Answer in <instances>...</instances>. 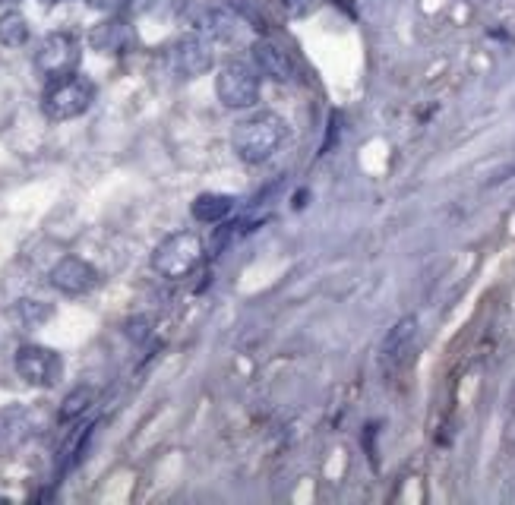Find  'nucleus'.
Instances as JSON below:
<instances>
[{"instance_id": "1", "label": "nucleus", "mask_w": 515, "mask_h": 505, "mask_svg": "<svg viewBox=\"0 0 515 505\" xmlns=\"http://www.w3.org/2000/svg\"><path fill=\"white\" fill-rule=\"evenodd\" d=\"M288 139V124L272 111H256L237 120L231 130V149L244 165H263Z\"/></svg>"}, {"instance_id": "2", "label": "nucleus", "mask_w": 515, "mask_h": 505, "mask_svg": "<svg viewBox=\"0 0 515 505\" xmlns=\"http://www.w3.org/2000/svg\"><path fill=\"white\" fill-rule=\"evenodd\" d=\"M203 253L206 250H203L200 234L177 231V234L165 237L162 244L155 247V253H152V269L162 275V278L181 281L190 272H196V266L203 262Z\"/></svg>"}, {"instance_id": "3", "label": "nucleus", "mask_w": 515, "mask_h": 505, "mask_svg": "<svg viewBox=\"0 0 515 505\" xmlns=\"http://www.w3.org/2000/svg\"><path fill=\"white\" fill-rule=\"evenodd\" d=\"M92 98H95V86L86 76L73 73V76L48 83V89L42 95V111L51 120H73L92 108Z\"/></svg>"}, {"instance_id": "4", "label": "nucleus", "mask_w": 515, "mask_h": 505, "mask_svg": "<svg viewBox=\"0 0 515 505\" xmlns=\"http://www.w3.org/2000/svg\"><path fill=\"white\" fill-rule=\"evenodd\" d=\"M215 95L225 108L231 111H247L260 101V76L250 64H241V60H231L215 76Z\"/></svg>"}, {"instance_id": "5", "label": "nucleus", "mask_w": 515, "mask_h": 505, "mask_svg": "<svg viewBox=\"0 0 515 505\" xmlns=\"http://www.w3.org/2000/svg\"><path fill=\"white\" fill-rule=\"evenodd\" d=\"M79 57H83V51H79L76 38L67 35V32H54V35L45 38L42 48H38L35 67H38V73L48 79V83H54V79H64V76L76 73Z\"/></svg>"}, {"instance_id": "6", "label": "nucleus", "mask_w": 515, "mask_h": 505, "mask_svg": "<svg viewBox=\"0 0 515 505\" xmlns=\"http://www.w3.org/2000/svg\"><path fill=\"white\" fill-rule=\"evenodd\" d=\"M16 373L23 376L29 386L51 389L57 386V379L64 376V360L61 354L45 345H23L16 351Z\"/></svg>"}, {"instance_id": "7", "label": "nucleus", "mask_w": 515, "mask_h": 505, "mask_svg": "<svg viewBox=\"0 0 515 505\" xmlns=\"http://www.w3.org/2000/svg\"><path fill=\"white\" fill-rule=\"evenodd\" d=\"M51 285L67 297H83L98 285V272H95V266H89L86 259L64 256L51 269Z\"/></svg>"}, {"instance_id": "8", "label": "nucleus", "mask_w": 515, "mask_h": 505, "mask_svg": "<svg viewBox=\"0 0 515 505\" xmlns=\"http://www.w3.org/2000/svg\"><path fill=\"white\" fill-rule=\"evenodd\" d=\"M253 64L260 67V73L275 79V83H291L297 76L294 57L279 42H272V38H260V42L253 45Z\"/></svg>"}, {"instance_id": "9", "label": "nucleus", "mask_w": 515, "mask_h": 505, "mask_svg": "<svg viewBox=\"0 0 515 505\" xmlns=\"http://www.w3.org/2000/svg\"><path fill=\"white\" fill-rule=\"evenodd\" d=\"M414 338H418V319L405 316V319L395 322L389 335L383 338V348H380V357H383L386 367H399V363L411 354Z\"/></svg>"}, {"instance_id": "10", "label": "nucleus", "mask_w": 515, "mask_h": 505, "mask_svg": "<svg viewBox=\"0 0 515 505\" xmlns=\"http://www.w3.org/2000/svg\"><path fill=\"white\" fill-rule=\"evenodd\" d=\"M174 67L181 76H203L212 70V51L200 38H184L181 45L174 48Z\"/></svg>"}, {"instance_id": "11", "label": "nucleus", "mask_w": 515, "mask_h": 505, "mask_svg": "<svg viewBox=\"0 0 515 505\" xmlns=\"http://www.w3.org/2000/svg\"><path fill=\"white\" fill-rule=\"evenodd\" d=\"M234 209V196L228 193H203L196 196L193 202V218L203 221V225H219V221H225Z\"/></svg>"}, {"instance_id": "12", "label": "nucleus", "mask_w": 515, "mask_h": 505, "mask_svg": "<svg viewBox=\"0 0 515 505\" xmlns=\"http://www.w3.org/2000/svg\"><path fill=\"white\" fill-rule=\"evenodd\" d=\"M29 42V19L19 10L0 13V45L4 48H23Z\"/></svg>"}, {"instance_id": "13", "label": "nucleus", "mask_w": 515, "mask_h": 505, "mask_svg": "<svg viewBox=\"0 0 515 505\" xmlns=\"http://www.w3.org/2000/svg\"><path fill=\"white\" fill-rule=\"evenodd\" d=\"M127 26L124 23H102L95 32H92V45L102 51V54H114V51H121L127 45Z\"/></svg>"}, {"instance_id": "14", "label": "nucleus", "mask_w": 515, "mask_h": 505, "mask_svg": "<svg viewBox=\"0 0 515 505\" xmlns=\"http://www.w3.org/2000/svg\"><path fill=\"white\" fill-rule=\"evenodd\" d=\"M92 401H95V392H92L89 386H79V389H73V392L64 398V404H61V414H57V420H61V423H76L79 417H83V414L92 408Z\"/></svg>"}, {"instance_id": "15", "label": "nucleus", "mask_w": 515, "mask_h": 505, "mask_svg": "<svg viewBox=\"0 0 515 505\" xmlns=\"http://www.w3.org/2000/svg\"><path fill=\"white\" fill-rule=\"evenodd\" d=\"M16 313H19V319L26 322V326H38V322L51 319V307H48V303H42V300H19Z\"/></svg>"}, {"instance_id": "16", "label": "nucleus", "mask_w": 515, "mask_h": 505, "mask_svg": "<svg viewBox=\"0 0 515 505\" xmlns=\"http://www.w3.org/2000/svg\"><path fill=\"white\" fill-rule=\"evenodd\" d=\"M282 4H285V10H288V13L301 16V13H307V10L313 7V0H282Z\"/></svg>"}]
</instances>
